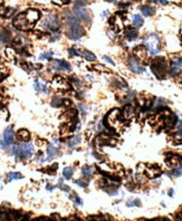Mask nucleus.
I'll list each match as a JSON object with an SVG mask.
<instances>
[{
  "mask_svg": "<svg viewBox=\"0 0 182 221\" xmlns=\"http://www.w3.org/2000/svg\"><path fill=\"white\" fill-rule=\"evenodd\" d=\"M79 142H81V137L79 136H74L68 141V145H69V148H75Z\"/></svg>",
  "mask_w": 182,
  "mask_h": 221,
  "instance_id": "4be33fe9",
  "label": "nucleus"
},
{
  "mask_svg": "<svg viewBox=\"0 0 182 221\" xmlns=\"http://www.w3.org/2000/svg\"><path fill=\"white\" fill-rule=\"evenodd\" d=\"M6 54H7L9 59H13V57H15V50H13V49L7 48V49H6Z\"/></svg>",
  "mask_w": 182,
  "mask_h": 221,
  "instance_id": "cd10ccee",
  "label": "nucleus"
},
{
  "mask_svg": "<svg viewBox=\"0 0 182 221\" xmlns=\"http://www.w3.org/2000/svg\"><path fill=\"white\" fill-rule=\"evenodd\" d=\"M151 69H152L153 73H154L157 76L164 75L165 72L168 70L166 60H165L164 58H157V59H154L152 65H151Z\"/></svg>",
  "mask_w": 182,
  "mask_h": 221,
  "instance_id": "20e7f679",
  "label": "nucleus"
},
{
  "mask_svg": "<svg viewBox=\"0 0 182 221\" xmlns=\"http://www.w3.org/2000/svg\"><path fill=\"white\" fill-rule=\"evenodd\" d=\"M169 194H170V196H173V190H170Z\"/></svg>",
  "mask_w": 182,
  "mask_h": 221,
  "instance_id": "58836bf2",
  "label": "nucleus"
},
{
  "mask_svg": "<svg viewBox=\"0 0 182 221\" xmlns=\"http://www.w3.org/2000/svg\"><path fill=\"white\" fill-rule=\"evenodd\" d=\"M133 25L135 26V27H137V28H140L141 26L143 25V18L141 17L140 15H134V17H133Z\"/></svg>",
  "mask_w": 182,
  "mask_h": 221,
  "instance_id": "aec40b11",
  "label": "nucleus"
},
{
  "mask_svg": "<svg viewBox=\"0 0 182 221\" xmlns=\"http://www.w3.org/2000/svg\"><path fill=\"white\" fill-rule=\"evenodd\" d=\"M125 37L129 40H135L137 38V31L134 29H127L125 31Z\"/></svg>",
  "mask_w": 182,
  "mask_h": 221,
  "instance_id": "2eb2a0df",
  "label": "nucleus"
},
{
  "mask_svg": "<svg viewBox=\"0 0 182 221\" xmlns=\"http://www.w3.org/2000/svg\"><path fill=\"white\" fill-rule=\"evenodd\" d=\"M129 65H130V69H131L132 72L136 73V74H142V73H144V70H145L143 66L139 63V60L135 59L134 57H131V58L129 59Z\"/></svg>",
  "mask_w": 182,
  "mask_h": 221,
  "instance_id": "0eeeda50",
  "label": "nucleus"
},
{
  "mask_svg": "<svg viewBox=\"0 0 182 221\" xmlns=\"http://www.w3.org/2000/svg\"><path fill=\"white\" fill-rule=\"evenodd\" d=\"M87 2H88V0H75V4H76L77 8L84 7V6L87 4Z\"/></svg>",
  "mask_w": 182,
  "mask_h": 221,
  "instance_id": "bb28decb",
  "label": "nucleus"
},
{
  "mask_svg": "<svg viewBox=\"0 0 182 221\" xmlns=\"http://www.w3.org/2000/svg\"><path fill=\"white\" fill-rule=\"evenodd\" d=\"M13 153L15 156L22 159H30L34 155V145L31 143H26L21 145H15L13 148Z\"/></svg>",
  "mask_w": 182,
  "mask_h": 221,
  "instance_id": "f03ea898",
  "label": "nucleus"
},
{
  "mask_svg": "<svg viewBox=\"0 0 182 221\" xmlns=\"http://www.w3.org/2000/svg\"><path fill=\"white\" fill-rule=\"evenodd\" d=\"M75 202H76V204H78V205H82V204H83L81 198H78V197H76V198H75Z\"/></svg>",
  "mask_w": 182,
  "mask_h": 221,
  "instance_id": "72a5a7b5",
  "label": "nucleus"
},
{
  "mask_svg": "<svg viewBox=\"0 0 182 221\" xmlns=\"http://www.w3.org/2000/svg\"><path fill=\"white\" fill-rule=\"evenodd\" d=\"M19 179H22V175L19 172H9V173H7V182H10L13 180H19Z\"/></svg>",
  "mask_w": 182,
  "mask_h": 221,
  "instance_id": "dca6fc26",
  "label": "nucleus"
},
{
  "mask_svg": "<svg viewBox=\"0 0 182 221\" xmlns=\"http://www.w3.org/2000/svg\"><path fill=\"white\" fill-rule=\"evenodd\" d=\"M75 17H76L77 19L82 20V22H87V24L91 22V17H89L88 13H87L84 8H77L76 7V8H75Z\"/></svg>",
  "mask_w": 182,
  "mask_h": 221,
  "instance_id": "6e6552de",
  "label": "nucleus"
},
{
  "mask_svg": "<svg viewBox=\"0 0 182 221\" xmlns=\"http://www.w3.org/2000/svg\"><path fill=\"white\" fill-rule=\"evenodd\" d=\"M47 154H48L47 160H51V159H53L57 154V149H56L54 145H49L48 149H47Z\"/></svg>",
  "mask_w": 182,
  "mask_h": 221,
  "instance_id": "6ab92c4d",
  "label": "nucleus"
},
{
  "mask_svg": "<svg viewBox=\"0 0 182 221\" xmlns=\"http://www.w3.org/2000/svg\"><path fill=\"white\" fill-rule=\"evenodd\" d=\"M0 180H1V177H0Z\"/></svg>",
  "mask_w": 182,
  "mask_h": 221,
  "instance_id": "a19ab883",
  "label": "nucleus"
},
{
  "mask_svg": "<svg viewBox=\"0 0 182 221\" xmlns=\"http://www.w3.org/2000/svg\"><path fill=\"white\" fill-rule=\"evenodd\" d=\"M181 174H182V165H180V168H178V169L174 170L173 175L174 177H180Z\"/></svg>",
  "mask_w": 182,
  "mask_h": 221,
  "instance_id": "c85d7f7f",
  "label": "nucleus"
},
{
  "mask_svg": "<svg viewBox=\"0 0 182 221\" xmlns=\"http://www.w3.org/2000/svg\"><path fill=\"white\" fill-rule=\"evenodd\" d=\"M83 55H84L85 58H86L87 60H89V62H94V60H96L95 55H94L93 53H91V51H84V53H83Z\"/></svg>",
  "mask_w": 182,
  "mask_h": 221,
  "instance_id": "5701e85b",
  "label": "nucleus"
},
{
  "mask_svg": "<svg viewBox=\"0 0 182 221\" xmlns=\"http://www.w3.org/2000/svg\"><path fill=\"white\" fill-rule=\"evenodd\" d=\"M107 16V11H103V13H102V17H106Z\"/></svg>",
  "mask_w": 182,
  "mask_h": 221,
  "instance_id": "e433bc0d",
  "label": "nucleus"
},
{
  "mask_svg": "<svg viewBox=\"0 0 182 221\" xmlns=\"http://www.w3.org/2000/svg\"><path fill=\"white\" fill-rule=\"evenodd\" d=\"M17 139L20 141H28L30 139V133L25 128L19 130L17 132Z\"/></svg>",
  "mask_w": 182,
  "mask_h": 221,
  "instance_id": "f8f14e48",
  "label": "nucleus"
},
{
  "mask_svg": "<svg viewBox=\"0 0 182 221\" xmlns=\"http://www.w3.org/2000/svg\"><path fill=\"white\" fill-rule=\"evenodd\" d=\"M103 59L105 60V62H107L108 64H111V65H113V66H114V62H113V60L111 59V58L108 57V56H104V57H103Z\"/></svg>",
  "mask_w": 182,
  "mask_h": 221,
  "instance_id": "7c9ffc66",
  "label": "nucleus"
},
{
  "mask_svg": "<svg viewBox=\"0 0 182 221\" xmlns=\"http://www.w3.org/2000/svg\"><path fill=\"white\" fill-rule=\"evenodd\" d=\"M146 49L151 55H157L160 53V39L157 35L152 34L145 39Z\"/></svg>",
  "mask_w": 182,
  "mask_h": 221,
  "instance_id": "7ed1b4c3",
  "label": "nucleus"
},
{
  "mask_svg": "<svg viewBox=\"0 0 182 221\" xmlns=\"http://www.w3.org/2000/svg\"><path fill=\"white\" fill-rule=\"evenodd\" d=\"M54 188H55V187H51V185H47V189H48V190H54Z\"/></svg>",
  "mask_w": 182,
  "mask_h": 221,
  "instance_id": "4c0bfd02",
  "label": "nucleus"
},
{
  "mask_svg": "<svg viewBox=\"0 0 182 221\" xmlns=\"http://www.w3.org/2000/svg\"><path fill=\"white\" fill-rule=\"evenodd\" d=\"M182 70V59L180 58H173L172 64H171V75H178Z\"/></svg>",
  "mask_w": 182,
  "mask_h": 221,
  "instance_id": "9d476101",
  "label": "nucleus"
},
{
  "mask_svg": "<svg viewBox=\"0 0 182 221\" xmlns=\"http://www.w3.org/2000/svg\"><path fill=\"white\" fill-rule=\"evenodd\" d=\"M82 173H83L84 177H86L87 179H89L92 175H93V170H92V168H91V166H84V168H83V170H82Z\"/></svg>",
  "mask_w": 182,
  "mask_h": 221,
  "instance_id": "412c9836",
  "label": "nucleus"
},
{
  "mask_svg": "<svg viewBox=\"0 0 182 221\" xmlns=\"http://www.w3.org/2000/svg\"><path fill=\"white\" fill-rule=\"evenodd\" d=\"M84 36V28L78 22L69 25V30L67 31V37L72 40H77Z\"/></svg>",
  "mask_w": 182,
  "mask_h": 221,
  "instance_id": "39448f33",
  "label": "nucleus"
},
{
  "mask_svg": "<svg viewBox=\"0 0 182 221\" xmlns=\"http://www.w3.org/2000/svg\"><path fill=\"white\" fill-rule=\"evenodd\" d=\"M37 144H38V145L46 144V141H44V140H37Z\"/></svg>",
  "mask_w": 182,
  "mask_h": 221,
  "instance_id": "f704fd0d",
  "label": "nucleus"
},
{
  "mask_svg": "<svg viewBox=\"0 0 182 221\" xmlns=\"http://www.w3.org/2000/svg\"><path fill=\"white\" fill-rule=\"evenodd\" d=\"M127 205H129V207H133V205H140V202H139V201H133V202H127Z\"/></svg>",
  "mask_w": 182,
  "mask_h": 221,
  "instance_id": "473e14b6",
  "label": "nucleus"
},
{
  "mask_svg": "<svg viewBox=\"0 0 182 221\" xmlns=\"http://www.w3.org/2000/svg\"><path fill=\"white\" fill-rule=\"evenodd\" d=\"M68 53H69V54H71L72 56H77V55H79V53H78V51H76V50H74L73 48H69V49H68Z\"/></svg>",
  "mask_w": 182,
  "mask_h": 221,
  "instance_id": "2f4dec72",
  "label": "nucleus"
},
{
  "mask_svg": "<svg viewBox=\"0 0 182 221\" xmlns=\"http://www.w3.org/2000/svg\"><path fill=\"white\" fill-rule=\"evenodd\" d=\"M10 39V35L6 30H0V43H8Z\"/></svg>",
  "mask_w": 182,
  "mask_h": 221,
  "instance_id": "a211bd4d",
  "label": "nucleus"
},
{
  "mask_svg": "<svg viewBox=\"0 0 182 221\" xmlns=\"http://www.w3.org/2000/svg\"><path fill=\"white\" fill-rule=\"evenodd\" d=\"M178 133H179V135H182V124L179 126V128H178Z\"/></svg>",
  "mask_w": 182,
  "mask_h": 221,
  "instance_id": "c9c22d12",
  "label": "nucleus"
},
{
  "mask_svg": "<svg viewBox=\"0 0 182 221\" xmlns=\"http://www.w3.org/2000/svg\"><path fill=\"white\" fill-rule=\"evenodd\" d=\"M62 98L58 97V96H56V97H54V99H53V103H51V105L54 107H59L60 105H62Z\"/></svg>",
  "mask_w": 182,
  "mask_h": 221,
  "instance_id": "a878e982",
  "label": "nucleus"
},
{
  "mask_svg": "<svg viewBox=\"0 0 182 221\" xmlns=\"http://www.w3.org/2000/svg\"><path fill=\"white\" fill-rule=\"evenodd\" d=\"M73 173H74V170H73L72 166H66V168H64L63 175H64V178H65V179L69 180V179L73 177Z\"/></svg>",
  "mask_w": 182,
  "mask_h": 221,
  "instance_id": "f3484780",
  "label": "nucleus"
},
{
  "mask_svg": "<svg viewBox=\"0 0 182 221\" xmlns=\"http://www.w3.org/2000/svg\"><path fill=\"white\" fill-rule=\"evenodd\" d=\"M35 88L39 90V92H44V93L48 92V88H47V85L45 84V82L40 81V79H36L35 81Z\"/></svg>",
  "mask_w": 182,
  "mask_h": 221,
  "instance_id": "ddd939ff",
  "label": "nucleus"
},
{
  "mask_svg": "<svg viewBox=\"0 0 182 221\" xmlns=\"http://www.w3.org/2000/svg\"><path fill=\"white\" fill-rule=\"evenodd\" d=\"M13 131L11 128H7L4 132V143L7 146L13 144Z\"/></svg>",
  "mask_w": 182,
  "mask_h": 221,
  "instance_id": "9b49d317",
  "label": "nucleus"
},
{
  "mask_svg": "<svg viewBox=\"0 0 182 221\" xmlns=\"http://www.w3.org/2000/svg\"><path fill=\"white\" fill-rule=\"evenodd\" d=\"M141 11H142V13H143L144 16H146V17H150V16L154 15V9H153L152 7H150V6H142V7H141Z\"/></svg>",
  "mask_w": 182,
  "mask_h": 221,
  "instance_id": "4468645a",
  "label": "nucleus"
},
{
  "mask_svg": "<svg viewBox=\"0 0 182 221\" xmlns=\"http://www.w3.org/2000/svg\"><path fill=\"white\" fill-rule=\"evenodd\" d=\"M39 19V11L30 9L26 13H19L13 19V26L20 30H30Z\"/></svg>",
  "mask_w": 182,
  "mask_h": 221,
  "instance_id": "f257e3e1",
  "label": "nucleus"
},
{
  "mask_svg": "<svg viewBox=\"0 0 182 221\" xmlns=\"http://www.w3.org/2000/svg\"><path fill=\"white\" fill-rule=\"evenodd\" d=\"M51 57H53V53L51 51H46V53H42L39 58L42 60H49L51 59Z\"/></svg>",
  "mask_w": 182,
  "mask_h": 221,
  "instance_id": "393cba45",
  "label": "nucleus"
},
{
  "mask_svg": "<svg viewBox=\"0 0 182 221\" xmlns=\"http://www.w3.org/2000/svg\"><path fill=\"white\" fill-rule=\"evenodd\" d=\"M42 27L48 30H53V31L58 29L59 28V20H58L57 16L51 15H51H47L46 18L42 22Z\"/></svg>",
  "mask_w": 182,
  "mask_h": 221,
  "instance_id": "423d86ee",
  "label": "nucleus"
},
{
  "mask_svg": "<svg viewBox=\"0 0 182 221\" xmlns=\"http://www.w3.org/2000/svg\"><path fill=\"white\" fill-rule=\"evenodd\" d=\"M53 68L56 70H71V65L66 60H54L53 63Z\"/></svg>",
  "mask_w": 182,
  "mask_h": 221,
  "instance_id": "1a4fd4ad",
  "label": "nucleus"
},
{
  "mask_svg": "<svg viewBox=\"0 0 182 221\" xmlns=\"http://www.w3.org/2000/svg\"><path fill=\"white\" fill-rule=\"evenodd\" d=\"M105 1H107V2H113L114 0H105Z\"/></svg>",
  "mask_w": 182,
  "mask_h": 221,
  "instance_id": "ea45409f",
  "label": "nucleus"
},
{
  "mask_svg": "<svg viewBox=\"0 0 182 221\" xmlns=\"http://www.w3.org/2000/svg\"><path fill=\"white\" fill-rule=\"evenodd\" d=\"M75 183H76L77 185H79V187H82V188H86V187H87V184H88L87 182L83 183V181H81V180H76V181H75Z\"/></svg>",
  "mask_w": 182,
  "mask_h": 221,
  "instance_id": "c756f323",
  "label": "nucleus"
},
{
  "mask_svg": "<svg viewBox=\"0 0 182 221\" xmlns=\"http://www.w3.org/2000/svg\"><path fill=\"white\" fill-rule=\"evenodd\" d=\"M7 73H8V69L6 67V65L2 63V60L0 59V76L4 77L7 75Z\"/></svg>",
  "mask_w": 182,
  "mask_h": 221,
  "instance_id": "b1692460",
  "label": "nucleus"
}]
</instances>
